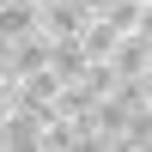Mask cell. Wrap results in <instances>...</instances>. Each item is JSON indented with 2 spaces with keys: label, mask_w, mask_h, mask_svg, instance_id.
I'll return each instance as SVG.
<instances>
[{
  "label": "cell",
  "mask_w": 152,
  "mask_h": 152,
  "mask_svg": "<svg viewBox=\"0 0 152 152\" xmlns=\"http://www.w3.org/2000/svg\"><path fill=\"white\" fill-rule=\"evenodd\" d=\"M6 55H12V43H6V37H0V73H6Z\"/></svg>",
  "instance_id": "9c48e42d"
},
{
  "label": "cell",
  "mask_w": 152,
  "mask_h": 152,
  "mask_svg": "<svg viewBox=\"0 0 152 152\" xmlns=\"http://www.w3.org/2000/svg\"><path fill=\"white\" fill-rule=\"evenodd\" d=\"M49 73H55L61 85H67V79H79V73H85V55H79V43H49Z\"/></svg>",
  "instance_id": "8992f818"
},
{
  "label": "cell",
  "mask_w": 152,
  "mask_h": 152,
  "mask_svg": "<svg viewBox=\"0 0 152 152\" xmlns=\"http://www.w3.org/2000/svg\"><path fill=\"white\" fill-rule=\"evenodd\" d=\"M110 97H116L122 110H152V73H140V79H116Z\"/></svg>",
  "instance_id": "52a82bcc"
},
{
  "label": "cell",
  "mask_w": 152,
  "mask_h": 152,
  "mask_svg": "<svg viewBox=\"0 0 152 152\" xmlns=\"http://www.w3.org/2000/svg\"><path fill=\"white\" fill-rule=\"evenodd\" d=\"M37 67H49V37H43V31H31V37H18V43H12V55H6V79H24V73H37Z\"/></svg>",
  "instance_id": "7a4b0ae2"
},
{
  "label": "cell",
  "mask_w": 152,
  "mask_h": 152,
  "mask_svg": "<svg viewBox=\"0 0 152 152\" xmlns=\"http://www.w3.org/2000/svg\"><path fill=\"white\" fill-rule=\"evenodd\" d=\"M146 146H152V110H128V122L116 134V152H146Z\"/></svg>",
  "instance_id": "5b68a950"
},
{
  "label": "cell",
  "mask_w": 152,
  "mask_h": 152,
  "mask_svg": "<svg viewBox=\"0 0 152 152\" xmlns=\"http://www.w3.org/2000/svg\"><path fill=\"white\" fill-rule=\"evenodd\" d=\"M79 6H85V18H91V12H104V0H79Z\"/></svg>",
  "instance_id": "30bf717a"
},
{
  "label": "cell",
  "mask_w": 152,
  "mask_h": 152,
  "mask_svg": "<svg viewBox=\"0 0 152 152\" xmlns=\"http://www.w3.org/2000/svg\"><path fill=\"white\" fill-rule=\"evenodd\" d=\"M85 24V6L79 0H37V31L49 37V43H73Z\"/></svg>",
  "instance_id": "6da1fadb"
},
{
  "label": "cell",
  "mask_w": 152,
  "mask_h": 152,
  "mask_svg": "<svg viewBox=\"0 0 152 152\" xmlns=\"http://www.w3.org/2000/svg\"><path fill=\"white\" fill-rule=\"evenodd\" d=\"M97 18H110L116 31H140V24H152V0H104Z\"/></svg>",
  "instance_id": "277c9868"
},
{
  "label": "cell",
  "mask_w": 152,
  "mask_h": 152,
  "mask_svg": "<svg viewBox=\"0 0 152 152\" xmlns=\"http://www.w3.org/2000/svg\"><path fill=\"white\" fill-rule=\"evenodd\" d=\"M31 31H37V0H0V37L18 43Z\"/></svg>",
  "instance_id": "3957f363"
},
{
  "label": "cell",
  "mask_w": 152,
  "mask_h": 152,
  "mask_svg": "<svg viewBox=\"0 0 152 152\" xmlns=\"http://www.w3.org/2000/svg\"><path fill=\"white\" fill-rule=\"evenodd\" d=\"M6 110H12V79L0 73V116H6Z\"/></svg>",
  "instance_id": "ba28073f"
}]
</instances>
